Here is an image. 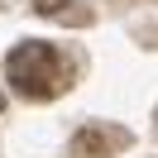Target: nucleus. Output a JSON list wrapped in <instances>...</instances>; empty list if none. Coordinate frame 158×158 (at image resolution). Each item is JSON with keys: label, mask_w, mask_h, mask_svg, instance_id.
Instances as JSON below:
<instances>
[{"label": "nucleus", "mask_w": 158, "mask_h": 158, "mask_svg": "<svg viewBox=\"0 0 158 158\" xmlns=\"http://www.w3.org/2000/svg\"><path fill=\"white\" fill-rule=\"evenodd\" d=\"M67 5H72V0H34V10H39V15H53V19H67V15H72L77 24L91 19V15H81V10H67Z\"/></svg>", "instance_id": "obj_3"}, {"label": "nucleus", "mask_w": 158, "mask_h": 158, "mask_svg": "<svg viewBox=\"0 0 158 158\" xmlns=\"http://www.w3.org/2000/svg\"><path fill=\"white\" fill-rule=\"evenodd\" d=\"M0 110H5V96H0Z\"/></svg>", "instance_id": "obj_4"}, {"label": "nucleus", "mask_w": 158, "mask_h": 158, "mask_svg": "<svg viewBox=\"0 0 158 158\" xmlns=\"http://www.w3.org/2000/svg\"><path fill=\"white\" fill-rule=\"evenodd\" d=\"M5 77H10L15 96L24 101H53L72 86V62L62 58L53 43H19L5 58Z\"/></svg>", "instance_id": "obj_1"}, {"label": "nucleus", "mask_w": 158, "mask_h": 158, "mask_svg": "<svg viewBox=\"0 0 158 158\" xmlns=\"http://www.w3.org/2000/svg\"><path fill=\"white\" fill-rule=\"evenodd\" d=\"M129 144V134L125 129H81L77 139H72V158H106V153H115V148H125Z\"/></svg>", "instance_id": "obj_2"}]
</instances>
